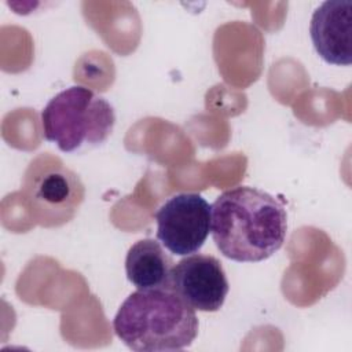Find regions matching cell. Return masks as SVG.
Wrapping results in <instances>:
<instances>
[{"label":"cell","instance_id":"cell-4","mask_svg":"<svg viewBox=\"0 0 352 352\" xmlns=\"http://www.w3.org/2000/svg\"><path fill=\"white\" fill-rule=\"evenodd\" d=\"M85 190L77 173L50 153H41L28 166L22 197L41 227H59L70 221L84 201Z\"/></svg>","mask_w":352,"mask_h":352},{"label":"cell","instance_id":"cell-6","mask_svg":"<svg viewBox=\"0 0 352 352\" xmlns=\"http://www.w3.org/2000/svg\"><path fill=\"white\" fill-rule=\"evenodd\" d=\"M170 289L194 309L214 312L223 307L230 286L216 257L194 253L173 265Z\"/></svg>","mask_w":352,"mask_h":352},{"label":"cell","instance_id":"cell-3","mask_svg":"<svg viewBox=\"0 0 352 352\" xmlns=\"http://www.w3.org/2000/svg\"><path fill=\"white\" fill-rule=\"evenodd\" d=\"M114 124L113 106L82 85L60 91L41 111L44 138L63 153L103 143L113 132Z\"/></svg>","mask_w":352,"mask_h":352},{"label":"cell","instance_id":"cell-1","mask_svg":"<svg viewBox=\"0 0 352 352\" xmlns=\"http://www.w3.org/2000/svg\"><path fill=\"white\" fill-rule=\"evenodd\" d=\"M286 231L283 205L263 190L236 186L212 204V238L220 253L230 260H267L282 248Z\"/></svg>","mask_w":352,"mask_h":352},{"label":"cell","instance_id":"cell-8","mask_svg":"<svg viewBox=\"0 0 352 352\" xmlns=\"http://www.w3.org/2000/svg\"><path fill=\"white\" fill-rule=\"evenodd\" d=\"M173 261L160 242L151 238L135 242L125 257L128 280L138 289H170Z\"/></svg>","mask_w":352,"mask_h":352},{"label":"cell","instance_id":"cell-7","mask_svg":"<svg viewBox=\"0 0 352 352\" xmlns=\"http://www.w3.org/2000/svg\"><path fill=\"white\" fill-rule=\"evenodd\" d=\"M309 36L315 51L327 63H352V1L327 0L312 14Z\"/></svg>","mask_w":352,"mask_h":352},{"label":"cell","instance_id":"cell-5","mask_svg":"<svg viewBox=\"0 0 352 352\" xmlns=\"http://www.w3.org/2000/svg\"><path fill=\"white\" fill-rule=\"evenodd\" d=\"M212 205L197 192H180L155 212L157 238L170 253H197L210 232Z\"/></svg>","mask_w":352,"mask_h":352},{"label":"cell","instance_id":"cell-2","mask_svg":"<svg viewBox=\"0 0 352 352\" xmlns=\"http://www.w3.org/2000/svg\"><path fill=\"white\" fill-rule=\"evenodd\" d=\"M113 329L132 351H180L198 334L195 309L172 289H138L118 308Z\"/></svg>","mask_w":352,"mask_h":352}]
</instances>
